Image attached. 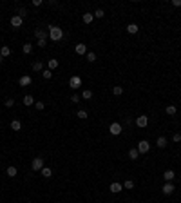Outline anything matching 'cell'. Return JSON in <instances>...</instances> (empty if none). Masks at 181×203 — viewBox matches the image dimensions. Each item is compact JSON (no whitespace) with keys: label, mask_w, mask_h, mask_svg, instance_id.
<instances>
[{"label":"cell","mask_w":181,"mask_h":203,"mask_svg":"<svg viewBox=\"0 0 181 203\" xmlns=\"http://www.w3.org/2000/svg\"><path fill=\"white\" fill-rule=\"evenodd\" d=\"M49 38H51L53 42H58V40H62L63 38V31H62V27H58V26H49Z\"/></svg>","instance_id":"6da1fadb"},{"label":"cell","mask_w":181,"mask_h":203,"mask_svg":"<svg viewBox=\"0 0 181 203\" xmlns=\"http://www.w3.org/2000/svg\"><path fill=\"white\" fill-rule=\"evenodd\" d=\"M121 131H123V127H121L118 122L111 123V127H109V132H111L112 136H120V134H121Z\"/></svg>","instance_id":"7a4b0ae2"},{"label":"cell","mask_w":181,"mask_h":203,"mask_svg":"<svg viewBox=\"0 0 181 203\" xmlns=\"http://www.w3.org/2000/svg\"><path fill=\"white\" fill-rule=\"evenodd\" d=\"M174 189H176V185H174L172 181H165V183H163V189H161V190H163L165 196H170V194L174 192Z\"/></svg>","instance_id":"3957f363"},{"label":"cell","mask_w":181,"mask_h":203,"mask_svg":"<svg viewBox=\"0 0 181 203\" xmlns=\"http://www.w3.org/2000/svg\"><path fill=\"white\" fill-rule=\"evenodd\" d=\"M69 87L74 89V91H76L78 87H82V78L78 76V75H76V76H71V78H69Z\"/></svg>","instance_id":"277c9868"},{"label":"cell","mask_w":181,"mask_h":203,"mask_svg":"<svg viewBox=\"0 0 181 203\" xmlns=\"http://www.w3.org/2000/svg\"><path fill=\"white\" fill-rule=\"evenodd\" d=\"M136 149L140 151V154H145V152H149V149H150V143L147 142V140H141L140 143H138V147Z\"/></svg>","instance_id":"5b68a950"},{"label":"cell","mask_w":181,"mask_h":203,"mask_svg":"<svg viewBox=\"0 0 181 203\" xmlns=\"http://www.w3.org/2000/svg\"><path fill=\"white\" fill-rule=\"evenodd\" d=\"M136 125H138V127H141V129H143V127H147V125H149V116H145V114L138 116V118H136Z\"/></svg>","instance_id":"8992f818"},{"label":"cell","mask_w":181,"mask_h":203,"mask_svg":"<svg viewBox=\"0 0 181 203\" xmlns=\"http://www.w3.org/2000/svg\"><path fill=\"white\" fill-rule=\"evenodd\" d=\"M109 190L112 192V194H118V192H121V190H123V185H121V183H118V181H114V183H111Z\"/></svg>","instance_id":"52a82bcc"},{"label":"cell","mask_w":181,"mask_h":203,"mask_svg":"<svg viewBox=\"0 0 181 203\" xmlns=\"http://www.w3.org/2000/svg\"><path fill=\"white\" fill-rule=\"evenodd\" d=\"M22 24H24V18H20V17H18V15H13V17H11V26L13 27H20L22 26Z\"/></svg>","instance_id":"ba28073f"},{"label":"cell","mask_w":181,"mask_h":203,"mask_svg":"<svg viewBox=\"0 0 181 203\" xmlns=\"http://www.w3.org/2000/svg\"><path fill=\"white\" fill-rule=\"evenodd\" d=\"M31 167H33V171H42L43 169V160H42V158H35Z\"/></svg>","instance_id":"9c48e42d"},{"label":"cell","mask_w":181,"mask_h":203,"mask_svg":"<svg viewBox=\"0 0 181 203\" xmlns=\"http://www.w3.org/2000/svg\"><path fill=\"white\" fill-rule=\"evenodd\" d=\"M31 83H33V80H31V76H27V75L18 80V85L20 87H27V85H31Z\"/></svg>","instance_id":"30bf717a"},{"label":"cell","mask_w":181,"mask_h":203,"mask_svg":"<svg viewBox=\"0 0 181 203\" xmlns=\"http://www.w3.org/2000/svg\"><path fill=\"white\" fill-rule=\"evenodd\" d=\"M163 178H165V181H174L176 172H174L172 169H168V171H165V172H163Z\"/></svg>","instance_id":"8fae6325"},{"label":"cell","mask_w":181,"mask_h":203,"mask_svg":"<svg viewBox=\"0 0 181 203\" xmlns=\"http://www.w3.org/2000/svg\"><path fill=\"white\" fill-rule=\"evenodd\" d=\"M76 54H87V46L85 44H76Z\"/></svg>","instance_id":"7c38bea8"},{"label":"cell","mask_w":181,"mask_h":203,"mask_svg":"<svg viewBox=\"0 0 181 203\" xmlns=\"http://www.w3.org/2000/svg\"><path fill=\"white\" fill-rule=\"evenodd\" d=\"M35 34H36V38H38V40H47V33L43 31V29H36Z\"/></svg>","instance_id":"4fadbf2b"},{"label":"cell","mask_w":181,"mask_h":203,"mask_svg":"<svg viewBox=\"0 0 181 203\" xmlns=\"http://www.w3.org/2000/svg\"><path fill=\"white\" fill-rule=\"evenodd\" d=\"M129 158H130V160H138V158H140V151L136 149V147H132V149L129 151Z\"/></svg>","instance_id":"5bb4252c"},{"label":"cell","mask_w":181,"mask_h":203,"mask_svg":"<svg viewBox=\"0 0 181 203\" xmlns=\"http://www.w3.org/2000/svg\"><path fill=\"white\" fill-rule=\"evenodd\" d=\"M6 174L9 176V178H14V176H16L18 174V171H16V167H7V169H6Z\"/></svg>","instance_id":"9a60e30c"},{"label":"cell","mask_w":181,"mask_h":203,"mask_svg":"<svg viewBox=\"0 0 181 203\" xmlns=\"http://www.w3.org/2000/svg\"><path fill=\"white\" fill-rule=\"evenodd\" d=\"M9 54H11V49H9L7 46H2L0 47V56H4V58H7Z\"/></svg>","instance_id":"2e32d148"},{"label":"cell","mask_w":181,"mask_h":203,"mask_svg":"<svg viewBox=\"0 0 181 203\" xmlns=\"http://www.w3.org/2000/svg\"><path fill=\"white\" fill-rule=\"evenodd\" d=\"M33 103H35V98H33L31 95H26L24 96V105H27V107H31Z\"/></svg>","instance_id":"e0dca14e"},{"label":"cell","mask_w":181,"mask_h":203,"mask_svg":"<svg viewBox=\"0 0 181 203\" xmlns=\"http://www.w3.org/2000/svg\"><path fill=\"white\" fill-rule=\"evenodd\" d=\"M140 31V27L136 26V24H129V26H127V33H130V34H136Z\"/></svg>","instance_id":"ac0fdd59"},{"label":"cell","mask_w":181,"mask_h":203,"mask_svg":"<svg viewBox=\"0 0 181 203\" xmlns=\"http://www.w3.org/2000/svg\"><path fill=\"white\" fill-rule=\"evenodd\" d=\"M156 145H158L159 149H165V147H167V138L159 136V138H158V142H156Z\"/></svg>","instance_id":"d6986e66"},{"label":"cell","mask_w":181,"mask_h":203,"mask_svg":"<svg viewBox=\"0 0 181 203\" xmlns=\"http://www.w3.org/2000/svg\"><path fill=\"white\" fill-rule=\"evenodd\" d=\"M82 18H84L85 24H91L92 20H94V15H92V13H84V17H82Z\"/></svg>","instance_id":"ffe728a7"},{"label":"cell","mask_w":181,"mask_h":203,"mask_svg":"<svg viewBox=\"0 0 181 203\" xmlns=\"http://www.w3.org/2000/svg\"><path fill=\"white\" fill-rule=\"evenodd\" d=\"M31 67H33V71H35V73H40L43 65H42V62H40V60H36V62H33V65H31Z\"/></svg>","instance_id":"44dd1931"},{"label":"cell","mask_w":181,"mask_h":203,"mask_svg":"<svg viewBox=\"0 0 181 203\" xmlns=\"http://www.w3.org/2000/svg\"><path fill=\"white\" fill-rule=\"evenodd\" d=\"M47 67H49V71H53V69H56V67H58V60H55V58H51V60L47 62Z\"/></svg>","instance_id":"7402d4cb"},{"label":"cell","mask_w":181,"mask_h":203,"mask_svg":"<svg viewBox=\"0 0 181 203\" xmlns=\"http://www.w3.org/2000/svg\"><path fill=\"white\" fill-rule=\"evenodd\" d=\"M11 129H13V131H20V129H22L20 120H13V122H11Z\"/></svg>","instance_id":"603a6c76"},{"label":"cell","mask_w":181,"mask_h":203,"mask_svg":"<svg viewBox=\"0 0 181 203\" xmlns=\"http://www.w3.org/2000/svg\"><path fill=\"white\" fill-rule=\"evenodd\" d=\"M40 172H42V176H43V178H51V176H53V171L49 169V167H43Z\"/></svg>","instance_id":"cb8c5ba5"},{"label":"cell","mask_w":181,"mask_h":203,"mask_svg":"<svg viewBox=\"0 0 181 203\" xmlns=\"http://www.w3.org/2000/svg\"><path fill=\"white\" fill-rule=\"evenodd\" d=\"M165 112H167V114H168V116H174V114H176V112H178V109H176L174 105H168L167 109H165Z\"/></svg>","instance_id":"d4e9b609"},{"label":"cell","mask_w":181,"mask_h":203,"mask_svg":"<svg viewBox=\"0 0 181 203\" xmlns=\"http://www.w3.org/2000/svg\"><path fill=\"white\" fill-rule=\"evenodd\" d=\"M112 95H114V96H120V95H123V87H120V85L112 87Z\"/></svg>","instance_id":"484cf974"},{"label":"cell","mask_w":181,"mask_h":203,"mask_svg":"<svg viewBox=\"0 0 181 203\" xmlns=\"http://www.w3.org/2000/svg\"><path fill=\"white\" fill-rule=\"evenodd\" d=\"M42 76H43V80H51V78H53V71L45 69V71H42Z\"/></svg>","instance_id":"4316f807"},{"label":"cell","mask_w":181,"mask_h":203,"mask_svg":"<svg viewBox=\"0 0 181 203\" xmlns=\"http://www.w3.org/2000/svg\"><path fill=\"white\" fill-rule=\"evenodd\" d=\"M76 116H78V118H80V120H85V118H87V116H89V114H87V111H84V109H80V111H78V112H76Z\"/></svg>","instance_id":"83f0119b"},{"label":"cell","mask_w":181,"mask_h":203,"mask_svg":"<svg viewBox=\"0 0 181 203\" xmlns=\"http://www.w3.org/2000/svg\"><path fill=\"white\" fill-rule=\"evenodd\" d=\"M92 15H94V18H103L105 17V11H103V9H96Z\"/></svg>","instance_id":"f1b7e54d"},{"label":"cell","mask_w":181,"mask_h":203,"mask_svg":"<svg viewBox=\"0 0 181 203\" xmlns=\"http://www.w3.org/2000/svg\"><path fill=\"white\" fill-rule=\"evenodd\" d=\"M85 58H87V62H91V63H92V62H96V54L92 53V51H91V53H87V54H85Z\"/></svg>","instance_id":"f546056e"},{"label":"cell","mask_w":181,"mask_h":203,"mask_svg":"<svg viewBox=\"0 0 181 203\" xmlns=\"http://www.w3.org/2000/svg\"><path fill=\"white\" fill-rule=\"evenodd\" d=\"M82 98H85V100H91V98H92V91H89V89H85V91L82 93Z\"/></svg>","instance_id":"4dcf8cb0"},{"label":"cell","mask_w":181,"mask_h":203,"mask_svg":"<svg viewBox=\"0 0 181 203\" xmlns=\"http://www.w3.org/2000/svg\"><path fill=\"white\" fill-rule=\"evenodd\" d=\"M22 51H24V53H26V54H29V53H31V51H33V46H31V44H24V47H22Z\"/></svg>","instance_id":"1f68e13d"},{"label":"cell","mask_w":181,"mask_h":203,"mask_svg":"<svg viewBox=\"0 0 181 203\" xmlns=\"http://www.w3.org/2000/svg\"><path fill=\"white\" fill-rule=\"evenodd\" d=\"M18 17H20V18H24V17H27V9L26 7H20V9H18Z\"/></svg>","instance_id":"d6a6232c"},{"label":"cell","mask_w":181,"mask_h":203,"mask_svg":"<svg viewBox=\"0 0 181 203\" xmlns=\"http://www.w3.org/2000/svg\"><path fill=\"white\" fill-rule=\"evenodd\" d=\"M132 187H134V181H132V180H127V181L123 183V189H132Z\"/></svg>","instance_id":"836d02e7"},{"label":"cell","mask_w":181,"mask_h":203,"mask_svg":"<svg viewBox=\"0 0 181 203\" xmlns=\"http://www.w3.org/2000/svg\"><path fill=\"white\" fill-rule=\"evenodd\" d=\"M35 107L38 109V111H43V109H45V103L43 102H35Z\"/></svg>","instance_id":"e575fe53"},{"label":"cell","mask_w":181,"mask_h":203,"mask_svg":"<svg viewBox=\"0 0 181 203\" xmlns=\"http://www.w3.org/2000/svg\"><path fill=\"white\" fill-rule=\"evenodd\" d=\"M71 102H72V103H80V96H78V95H72V96H71Z\"/></svg>","instance_id":"d590c367"},{"label":"cell","mask_w":181,"mask_h":203,"mask_svg":"<svg viewBox=\"0 0 181 203\" xmlns=\"http://www.w3.org/2000/svg\"><path fill=\"white\" fill-rule=\"evenodd\" d=\"M14 105V100H13V98H7V100H6V107H13Z\"/></svg>","instance_id":"8d00e7d4"},{"label":"cell","mask_w":181,"mask_h":203,"mask_svg":"<svg viewBox=\"0 0 181 203\" xmlns=\"http://www.w3.org/2000/svg\"><path fill=\"white\" fill-rule=\"evenodd\" d=\"M172 140H174L176 143H179V142H181V134H179V132H176V134L172 136Z\"/></svg>","instance_id":"74e56055"},{"label":"cell","mask_w":181,"mask_h":203,"mask_svg":"<svg viewBox=\"0 0 181 203\" xmlns=\"http://www.w3.org/2000/svg\"><path fill=\"white\" fill-rule=\"evenodd\" d=\"M47 46V40H38V47H45Z\"/></svg>","instance_id":"f35d334b"},{"label":"cell","mask_w":181,"mask_h":203,"mask_svg":"<svg viewBox=\"0 0 181 203\" xmlns=\"http://www.w3.org/2000/svg\"><path fill=\"white\" fill-rule=\"evenodd\" d=\"M33 6H35V7H40V6H42V0H33Z\"/></svg>","instance_id":"ab89813d"},{"label":"cell","mask_w":181,"mask_h":203,"mask_svg":"<svg viewBox=\"0 0 181 203\" xmlns=\"http://www.w3.org/2000/svg\"><path fill=\"white\" fill-rule=\"evenodd\" d=\"M172 6L174 7H179L181 6V0H172Z\"/></svg>","instance_id":"60d3db41"},{"label":"cell","mask_w":181,"mask_h":203,"mask_svg":"<svg viewBox=\"0 0 181 203\" xmlns=\"http://www.w3.org/2000/svg\"><path fill=\"white\" fill-rule=\"evenodd\" d=\"M4 62V56H0V63H2Z\"/></svg>","instance_id":"b9f144b4"},{"label":"cell","mask_w":181,"mask_h":203,"mask_svg":"<svg viewBox=\"0 0 181 203\" xmlns=\"http://www.w3.org/2000/svg\"><path fill=\"white\" fill-rule=\"evenodd\" d=\"M27 203H33V201H27Z\"/></svg>","instance_id":"7bdbcfd3"}]
</instances>
